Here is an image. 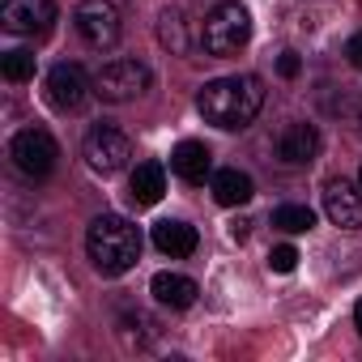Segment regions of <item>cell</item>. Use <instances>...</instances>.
<instances>
[{
    "label": "cell",
    "mask_w": 362,
    "mask_h": 362,
    "mask_svg": "<svg viewBox=\"0 0 362 362\" xmlns=\"http://www.w3.org/2000/svg\"><path fill=\"white\" fill-rule=\"evenodd\" d=\"M260 107H264V86L252 73H243V77H218L197 98V111L205 115V124L226 128V132L247 128L260 115Z\"/></svg>",
    "instance_id": "6da1fadb"
},
{
    "label": "cell",
    "mask_w": 362,
    "mask_h": 362,
    "mask_svg": "<svg viewBox=\"0 0 362 362\" xmlns=\"http://www.w3.org/2000/svg\"><path fill=\"white\" fill-rule=\"evenodd\" d=\"M86 252L103 277H119L141 260V230L119 214H103L86 230Z\"/></svg>",
    "instance_id": "7a4b0ae2"
},
{
    "label": "cell",
    "mask_w": 362,
    "mask_h": 362,
    "mask_svg": "<svg viewBox=\"0 0 362 362\" xmlns=\"http://www.w3.org/2000/svg\"><path fill=\"white\" fill-rule=\"evenodd\" d=\"M252 39V18L247 9L239 5V0H222V5H214V13L201 22V47L218 60L226 56H239Z\"/></svg>",
    "instance_id": "3957f363"
},
{
    "label": "cell",
    "mask_w": 362,
    "mask_h": 362,
    "mask_svg": "<svg viewBox=\"0 0 362 362\" xmlns=\"http://www.w3.org/2000/svg\"><path fill=\"white\" fill-rule=\"evenodd\" d=\"M149 81L153 77H149V69L141 60H115L94 77V94L103 103H132V98H141L149 90Z\"/></svg>",
    "instance_id": "277c9868"
},
{
    "label": "cell",
    "mask_w": 362,
    "mask_h": 362,
    "mask_svg": "<svg viewBox=\"0 0 362 362\" xmlns=\"http://www.w3.org/2000/svg\"><path fill=\"white\" fill-rule=\"evenodd\" d=\"M81 153H86V166H90L94 175H115V170L128 166V158H132V141H128L119 128L98 124V128H90Z\"/></svg>",
    "instance_id": "5b68a950"
},
{
    "label": "cell",
    "mask_w": 362,
    "mask_h": 362,
    "mask_svg": "<svg viewBox=\"0 0 362 362\" xmlns=\"http://www.w3.org/2000/svg\"><path fill=\"white\" fill-rule=\"evenodd\" d=\"M9 158H13V166H18L26 179H47V175L56 170L60 149H56L52 132H43V128H26V132H18V136H13Z\"/></svg>",
    "instance_id": "8992f818"
},
{
    "label": "cell",
    "mask_w": 362,
    "mask_h": 362,
    "mask_svg": "<svg viewBox=\"0 0 362 362\" xmlns=\"http://www.w3.org/2000/svg\"><path fill=\"white\" fill-rule=\"evenodd\" d=\"M73 22H77V35L94 52H107V47L119 43V13H115L111 0H81L77 13H73Z\"/></svg>",
    "instance_id": "52a82bcc"
},
{
    "label": "cell",
    "mask_w": 362,
    "mask_h": 362,
    "mask_svg": "<svg viewBox=\"0 0 362 362\" xmlns=\"http://www.w3.org/2000/svg\"><path fill=\"white\" fill-rule=\"evenodd\" d=\"M56 22V5L52 0H5L0 5V26L9 35H26V39H43Z\"/></svg>",
    "instance_id": "ba28073f"
},
{
    "label": "cell",
    "mask_w": 362,
    "mask_h": 362,
    "mask_svg": "<svg viewBox=\"0 0 362 362\" xmlns=\"http://www.w3.org/2000/svg\"><path fill=\"white\" fill-rule=\"evenodd\" d=\"M90 77H86V69L81 64H56L52 73H47V103L56 107V111H77V107H86V98H90Z\"/></svg>",
    "instance_id": "9c48e42d"
},
{
    "label": "cell",
    "mask_w": 362,
    "mask_h": 362,
    "mask_svg": "<svg viewBox=\"0 0 362 362\" xmlns=\"http://www.w3.org/2000/svg\"><path fill=\"white\" fill-rule=\"evenodd\" d=\"M324 214H328L332 226L358 230L362 226V184L354 188L349 179H328V188H324Z\"/></svg>",
    "instance_id": "30bf717a"
},
{
    "label": "cell",
    "mask_w": 362,
    "mask_h": 362,
    "mask_svg": "<svg viewBox=\"0 0 362 362\" xmlns=\"http://www.w3.org/2000/svg\"><path fill=\"white\" fill-rule=\"evenodd\" d=\"M315 153H320V132H315V124H290V128L277 136V158H281L286 166H307Z\"/></svg>",
    "instance_id": "8fae6325"
},
{
    "label": "cell",
    "mask_w": 362,
    "mask_h": 362,
    "mask_svg": "<svg viewBox=\"0 0 362 362\" xmlns=\"http://www.w3.org/2000/svg\"><path fill=\"white\" fill-rule=\"evenodd\" d=\"M170 170L184 179V184H205V179L214 175V153L201 141H184L170 153Z\"/></svg>",
    "instance_id": "7c38bea8"
},
{
    "label": "cell",
    "mask_w": 362,
    "mask_h": 362,
    "mask_svg": "<svg viewBox=\"0 0 362 362\" xmlns=\"http://www.w3.org/2000/svg\"><path fill=\"white\" fill-rule=\"evenodd\" d=\"M153 247H158L162 256H170V260H184V256L197 252V226L166 218V222L153 226Z\"/></svg>",
    "instance_id": "4fadbf2b"
},
{
    "label": "cell",
    "mask_w": 362,
    "mask_h": 362,
    "mask_svg": "<svg viewBox=\"0 0 362 362\" xmlns=\"http://www.w3.org/2000/svg\"><path fill=\"white\" fill-rule=\"evenodd\" d=\"M252 197H256L252 175H243V170H235V166L214 170V201H218L222 209H239V205H247Z\"/></svg>",
    "instance_id": "5bb4252c"
},
{
    "label": "cell",
    "mask_w": 362,
    "mask_h": 362,
    "mask_svg": "<svg viewBox=\"0 0 362 362\" xmlns=\"http://www.w3.org/2000/svg\"><path fill=\"white\" fill-rule=\"evenodd\" d=\"M149 294H153L162 307L184 311V307H192V303H197V281H192V277H184V273H158V277L149 281Z\"/></svg>",
    "instance_id": "9a60e30c"
},
{
    "label": "cell",
    "mask_w": 362,
    "mask_h": 362,
    "mask_svg": "<svg viewBox=\"0 0 362 362\" xmlns=\"http://www.w3.org/2000/svg\"><path fill=\"white\" fill-rule=\"evenodd\" d=\"M162 192H166V170H162V162H141L132 170V179H128V197L136 205H158Z\"/></svg>",
    "instance_id": "2e32d148"
},
{
    "label": "cell",
    "mask_w": 362,
    "mask_h": 362,
    "mask_svg": "<svg viewBox=\"0 0 362 362\" xmlns=\"http://www.w3.org/2000/svg\"><path fill=\"white\" fill-rule=\"evenodd\" d=\"M158 39H162V47H166L170 56H184V52H188V22H184V13H179V9H166V13L158 18Z\"/></svg>",
    "instance_id": "e0dca14e"
},
{
    "label": "cell",
    "mask_w": 362,
    "mask_h": 362,
    "mask_svg": "<svg viewBox=\"0 0 362 362\" xmlns=\"http://www.w3.org/2000/svg\"><path fill=\"white\" fill-rule=\"evenodd\" d=\"M273 226L286 230V235H307L315 226V214L307 205H277L273 209Z\"/></svg>",
    "instance_id": "ac0fdd59"
},
{
    "label": "cell",
    "mask_w": 362,
    "mask_h": 362,
    "mask_svg": "<svg viewBox=\"0 0 362 362\" xmlns=\"http://www.w3.org/2000/svg\"><path fill=\"white\" fill-rule=\"evenodd\" d=\"M0 73H5L9 81H26V77H35V52H26V47L5 52V56H0Z\"/></svg>",
    "instance_id": "d6986e66"
},
{
    "label": "cell",
    "mask_w": 362,
    "mask_h": 362,
    "mask_svg": "<svg viewBox=\"0 0 362 362\" xmlns=\"http://www.w3.org/2000/svg\"><path fill=\"white\" fill-rule=\"evenodd\" d=\"M294 264H298V252H294L290 243H281V247L269 252V269H273V273H294Z\"/></svg>",
    "instance_id": "ffe728a7"
},
{
    "label": "cell",
    "mask_w": 362,
    "mask_h": 362,
    "mask_svg": "<svg viewBox=\"0 0 362 362\" xmlns=\"http://www.w3.org/2000/svg\"><path fill=\"white\" fill-rule=\"evenodd\" d=\"M277 73H281V77H298V73H303L298 52H281V56H277Z\"/></svg>",
    "instance_id": "44dd1931"
},
{
    "label": "cell",
    "mask_w": 362,
    "mask_h": 362,
    "mask_svg": "<svg viewBox=\"0 0 362 362\" xmlns=\"http://www.w3.org/2000/svg\"><path fill=\"white\" fill-rule=\"evenodd\" d=\"M345 56H349V64H354V69H362V30L345 43Z\"/></svg>",
    "instance_id": "7402d4cb"
},
{
    "label": "cell",
    "mask_w": 362,
    "mask_h": 362,
    "mask_svg": "<svg viewBox=\"0 0 362 362\" xmlns=\"http://www.w3.org/2000/svg\"><path fill=\"white\" fill-rule=\"evenodd\" d=\"M354 324H358V332H362V303L354 307Z\"/></svg>",
    "instance_id": "603a6c76"
},
{
    "label": "cell",
    "mask_w": 362,
    "mask_h": 362,
    "mask_svg": "<svg viewBox=\"0 0 362 362\" xmlns=\"http://www.w3.org/2000/svg\"><path fill=\"white\" fill-rule=\"evenodd\" d=\"M358 184H362V170H358Z\"/></svg>",
    "instance_id": "cb8c5ba5"
},
{
    "label": "cell",
    "mask_w": 362,
    "mask_h": 362,
    "mask_svg": "<svg viewBox=\"0 0 362 362\" xmlns=\"http://www.w3.org/2000/svg\"><path fill=\"white\" fill-rule=\"evenodd\" d=\"M358 115H362V103H358Z\"/></svg>",
    "instance_id": "d4e9b609"
}]
</instances>
